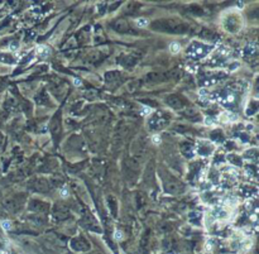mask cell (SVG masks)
<instances>
[{
    "mask_svg": "<svg viewBox=\"0 0 259 254\" xmlns=\"http://www.w3.org/2000/svg\"><path fill=\"white\" fill-rule=\"evenodd\" d=\"M114 239H115V240H123V233L120 230H116L114 233Z\"/></svg>",
    "mask_w": 259,
    "mask_h": 254,
    "instance_id": "obj_6",
    "label": "cell"
},
{
    "mask_svg": "<svg viewBox=\"0 0 259 254\" xmlns=\"http://www.w3.org/2000/svg\"><path fill=\"white\" fill-rule=\"evenodd\" d=\"M152 142H153V144H155V145H159L161 142H162V139H161V137L158 134H154L153 137H152Z\"/></svg>",
    "mask_w": 259,
    "mask_h": 254,
    "instance_id": "obj_4",
    "label": "cell"
},
{
    "mask_svg": "<svg viewBox=\"0 0 259 254\" xmlns=\"http://www.w3.org/2000/svg\"><path fill=\"white\" fill-rule=\"evenodd\" d=\"M1 226H3V229H4V230H10V229H12V224H10V221L5 220V221L1 222Z\"/></svg>",
    "mask_w": 259,
    "mask_h": 254,
    "instance_id": "obj_5",
    "label": "cell"
},
{
    "mask_svg": "<svg viewBox=\"0 0 259 254\" xmlns=\"http://www.w3.org/2000/svg\"><path fill=\"white\" fill-rule=\"evenodd\" d=\"M74 85H75V86H81V85H82L81 80H78V78H75V80H74Z\"/></svg>",
    "mask_w": 259,
    "mask_h": 254,
    "instance_id": "obj_9",
    "label": "cell"
},
{
    "mask_svg": "<svg viewBox=\"0 0 259 254\" xmlns=\"http://www.w3.org/2000/svg\"><path fill=\"white\" fill-rule=\"evenodd\" d=\"M135 24L140 28H144L149 24V20H148L147 18H138V19H135Z\"/></svg>",
    "mask_w": 259,
    "mask_h": 254,
    "instance_id": "obj_2",
    "label": "cell"
},
{
    "mask_svg": "<svg viewBox=\"0 0 259 254\" xmlns=\"http://www.w3.org/2000/svg\"><path fill=\"white\" fill-rule=\"evenodd\" d=\"M152 111H153V109H152V107H149V106H143V107H142V115L147 116V115H149V114H152Z\"/></svg>",
    "mask_w": 259,
    "mask_h": 254,
    "instance_id": "obj_3",
    "label": "cell"
},
{
    "mask_svg": "<svg viewBox=\"0 0 259 254\" xmlns=\"http://www.w3.org/2000/svg\"><path fill=\"white\" fill-rule=\"evenodd\" d=\"M205 124H206V125H212V124H214L212 118H206V119H205Z\"/></svg>",
    "mask_w": 259,
    "mask_h": 254,
    "instance_id": "obj_8",
    "label": "cell"
},
{
    "mask_svg": "<svg viewBox=\"0 0 259 254\" xmlns=\"http://www.w3.org/2000/svg\"><path fill=\"white\" fill-rule=\"evenodd\" d=\"M61 196H62V197H67V196H68V190H67V187H66V186L62 187V190H61Z\"/></svg>",
    "mask_w": 259,
    "mask_h": 254,
    "instance_id": "obj_7",
    "label": "cell"
},
{
    "mask_svg": "<svg viewBox=\"0 0 259 254\" xmlns=\"http://www.w3.org/2000/svg\"><path fill=\"white\" fill-rule=\"evenodd\" d=\"M170 51L172 53H178V52L181 51V44H179L178 42H172L170 44Z\"/></svg>",
    "mask_w": 259,
    "mask_h": 254,
    "instance_id": "obj_1",
    "label": "cell"
}]
</instances>
